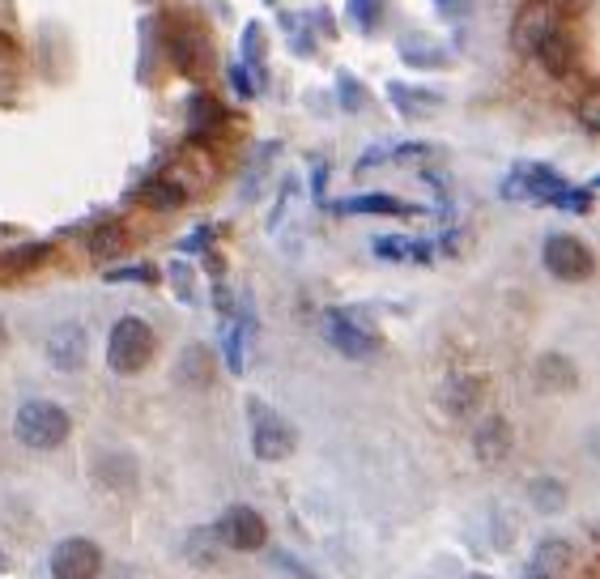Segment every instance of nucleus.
Instances as JSON below:
<instances>
[{
    "label": "nucleus",
    "instance_id": "f257e3e1",
    "mask_svg": "<svg viewBox=\"0 0 600 579\" xmlns=\"http://www.w3.org/2000/svg\"><path fill=\"white\" fill-rule=\"evenodd\" d=\"M154 329L145 324V320H137V316H124L115 329H111L107 337V362L115 375H137V371H145L149 366V359H154Z\"/></svg>",
    "mask_w": 600,
    "mask_h": 579
},
{
    "label": "nucleus",
    "instance_id": "f03ea898",
    "mask_svg": "<svg viewBox=\"0 0 600 579\" xmlns=\"http://www.w3.org/2000/svg\"><path fill=\"white\" fill-rule=\"evenodd\" d=\"M69 431H73L69 414L60 405H52V401H27L18 410V417H13V435L27 443V447H34V452L60 447V443L69 440Z\"/></svg>",
    "mask_w": 600,
    "mask_h": 579
},
{
    "label": "nucleus",
    "instance_id": "7ed1b4c3",
    "mask_svg": "<svg viewBox=\"0 0 600 579\" xmlns=\"http://www.w3.org/2000/svg\"><path fill=\"white\" fill-rule=\"evenodd\" d=\"M247 410H251V452H256L260 461H286V456L294 452V431H290V422L281 414H273L269 405H260V401H251Z\"/></svg>",
    "mask_w": 600,
    "mask_h": 579
},
{
    "label": "nucleus",
    "instance_id": "20e7f679",
    "mask_svg": "<svg viewBox=\"0 0 600 579\" xmlns=\"http://www.w3.org/2000/svg\"><path fill=\"white\" fill-rule=\"evenodd\" d=\"M541 260H546V269L558 277V281H588L592 269H597L588 244L575 239V235H549L546 248H541Z\"/></svg>",
    "mask_w": 600,
    "mask_h": 579
},
{
    "label": "nucleus",
    "instance_id": "39448f33",
    "mask_svg": "<svg viewBox=\"0 0 600 579\" xmlns=\"http://www.w3.org/2000/svg\"><path fill=\"white\" fill-rule=\"evenodd\" d=\"M324 332L345 359H371V354H380V345H383L380 332L371 329V324H362L350 311H341V307L324 316Z\"/></svg>",
    "mask_w": 600,
    "mask_h": 579
},
{
    "label": "nucleus",
    "instance_id": "423d86ee",
    "mask_svg": "<svg viewBox=\"0 0 600 579\" xmlns=\"http://www.w3.org/2000/svg\"><path fill=\"white\" fill-rule=\"evenodd\" d=\"M558 30V9L549 0H528L511 22V48L519 55H537V48Z\"/></svg>",
    "mask_w": 600,
    "mask_h": 579
},
{
    "label": "nucleus",
    "instance_id": "0eeeda50",
    "mask_svg": "<svg viewBox=\"0 0 600 579\" xmlns=\"http://www.w3.org/2000/svg\"><path fill=\"white\" fill-rule=\"evenodd\" d=\"M103 571V550L90 537H64L52 554L55 579H99Z\"/></svg>",
    "mask_w": 600,
    "mask_h": 579
},
{
    "label": "nucleus",
    "instance_id": "6e6552de",
    "mask_svg": "<svg viewBox=\"0 0 600 579\" xmlns=\"http://www.w3.org/2000/svg\"><path fill=\"white\" fill-rule=\"evenodd\" d=\"M221 537H226V546H230V550L256 554L260 546H265L269 528H265V516H260L256 507L235 503V507H226V516H221Z\"/></svg>",
    "mask_w": 600,
    "mask_h": 579
},
{
    "label": "nucleus",
    "instance_id": "1a4fd4ad",
    "mask_svg": "<svg viewBox=\"0 0 600 579\" xmlns=\"http://www.w3.org/2000/svg\"><path fill=\"white\" fill-rule=\"evenodd\" d=\"M166 48H170V60H175V69L179 73H188V77H205V69H209V43H205V34L196 27H175L166 34Z\"/></svg>",
    "mask_w": 600,
    "mask_h": 579
},
{
    "label": "nucleus",
    "instance_id": "9d476101",
    "mask_svg": "<svg viewBox=\"0 0 600 579\" xmlns=\"http://www.w3.org/2000/svg\"><path fill=\"white\" fill-rule=\"evenodd\" d=\"M571 184L562 175H554L549 166H519L507 179V196H532V200H558Z\"/></svg>",
    "mask_w": 600,
    "mask_h": 579
},
{
    "label": "nucleus",
    "instance_id": "9b49d317",
    "mask_svg": "<svg viewBox=\"0 0 600 579\" xmlns=\"http://www.w3.org/2000/svg\"><path fill=\"white\" fill-rule=\"evenodd\" d=\"M48 359L60 366V371H77L85 362V329L82 324H60V329L48 337Z\"/></svg>",
    "mask_w": 600,
    "mask_h": 579
},
{
    "label": "nucleus",
    "instance_id": "f8f14e48",
    "mask_svg": "<svg viewBox=\"0 0 600 579\" xmlns=\"http://www.w3.org/2000/svg\"><path fill=\"white\" fill-rule=\"evenodd\" d=\"M537 55H541L549 77H571L575 69H579V48H575V39L567 30H554L546 43L537 48Z\"/></svg>",
    "mask_w": 600,
    "mask_h": 579
},
{
    "label": "nucleus",
    "instance_id": "ddd939ff",
    "mask_svg": "<svg viewBox=\"0 0 600 579\" xmlns=\"http://www.w3.org/2000/svg\"><path fill=\"white\" fill-rule=\"evenodd\" d=\"M477 461H486V465H498V461H507V452H511V426L503 422V417H486L482 422V431H477Z\"/></svg>",
    "mask_w": 600,
    "mask_h": 579
},
{
    "label": "nucleus",
    "instance_id": "4468645a",
    "mask_svg": "<svg viewBox=\"0 0 600 579\" xmlns=\"http://www.w3.org/2000/svg\"><path fill=\"white\" fill-rule=\"evenodd\" d=\"M332 214H383V218H413L417 209L396 200V196H354V200H337Z\"/></svg>",
    "mask_w": 600,
    "mask_h": 579
},
{
    "label": "nucleus",
    "instance_id": "2eb2a0df",
    "mask_svg": "<svg viewBox=\"0 0 600 579\" xmlns=\"http://www.w3.org/2000/svg\"><path fill=\"white\" fill-rule=\"evenodd\" d=\"M184 196H188V193H184L175 179H158V175H154V179H145V184L137 188L141 205H149V209H163V214L179 209V205H184Z\"/></svg>",
    "mask_w": 600,
    "mask_h": 579
},
{
    "label": "nucleus",
    "instance_id": "dca6fc26",
    "mask_svg": "<svg viewBox=\"0 0 600 579\" xmlns=\"http://www.w3.org/2000/svg\"><path fill=\"white\" fill-rule=\"evenodd\" d=\"M85 248H90V256H120V251L128 248V235H124L120 221H99L85 235Z\"/></svg>",
    "mask_w": 600,
    "mask_h": 579
},
{
    "label": "nucleus",
    "instance_id": "f3484780",
    "mask_svg": "<svg viewBox=\"0 0 600 579\" xmlns=\"http://www.w3.org/2000/svg\"><path fill=\"white\" fill-rule=\"evenodd\" d=\"M375 256H383V260H431L435 248L417 244V239H392V235H383V239H375Z\"/></svg>",
    "mask_w": 600,
    "mask_h": 579
},
{
    "label": "nucleus",
    "instance_id": "a211bd4d",
    "mask_svg": "<svg viewBox=\"0 0 600 579\" xmlns=\"http://www.w3.org/2000/svg\"><path fill=\"white\" fill-rule=\"evenodd\" d=\"M387 99H392L396 107L405 111V115H422V111H431L438 103V94H426V90H410L405 82L387 85Z\"/></svg>",
    "mask_w": 600,
    "mask_h": 579
},
{
    "label": "nucleus",
    "instance_id": "6ab92c4d",
    "mask_svg": "<svg viewBox=\"0 0 600 579\" xmlns=\"http://www.w3.org/2000/svg\"><path fill=\"white\" fill-rule=\"evenodd\" d=\"M537 375H541L546 387H575V366L562 354H546L541 366H537Z\"/></svg>",
    "mask_w": 600,
    "mask_h": 579
},
{
    "label": "nucleus",
    "instance_id": "aec40b11",
    "mask_svg": "<svg viewBox=\"0 0 600 579\" xmlns=\"http://www.w3.org/2000/svg\"><path fill=\"white\" fill-rule=\"evenodd\" d=\"M188 115H192V124L205 133V128H218L221 120H226V111H221V103H214L209 94H196L188 103Z\"/></svg>",
    "mask_w": 600,
    "mask_h": 579
},
{
    "label": "nucleus",
    "instance_id": "412c9836",
    "mask_svg": "<svg viewBox=\"0 0 600 579\" xmlns=\"http://www.w3.org/2000/svg\"><path fill=\"white\" fill-rule=\"evenodd\" d=\"M244 60L256 69V77L265 82V30H260V27L244 30Z\"/></svg>",
    "mask_w": 600,
    "mask_h": 579
},
{
    "label": "nucleus",
    "instance_id": "4be33fe9",
    "mask_svg": "<svg viewBox=\"0 0 600 579\" xmlns=\"http://www.w3.org/2000/svg\"><path fill=\"white\" fill-rule=\"evenodd\" d=\"M477 401V380H464V375H456L452 384H447V405L461 414V410H468Z\"/></svg>",
    "mask_w": 600,
    "mask_h": 579
},
{
    "label": "nucleus",
    "instance_id": "5701e85b",
    "mask_svg": "<svg viewBox=\"0 0 600 579\" xmlns=\"http://www.w3.org/2000/svg\"><path fill=\"white\" fill-rule=\"evenodd\" d=\"M48 256V244H30V248H13L4 251V269H30V265H39Z\"/></svg>",
    "mask_w": 600,
    "mask_h": 579
},
{
    "label": "nucleus",
    "instance_id": "b1692460",
    "mask_svg": "<svg viewBox=\"0 0 600 579\" xmlns=\"http://www.w3.org/2000/svg\"><path fill=\"white\" fill-rule=\"evenodd\" d=\"M350 13L362 30H375L380 27V13H383V0H350Z\"/></svg>",
    "mask_w": 600,
    "mask_h": 579
},
{
    "label": "nucleus",
    "instance_id": "393cba45",
    "mask_svg": "<svg viewBox=\"0 0 600 579\" xmlns=\"http://www.w3.org/2000/svg\"><path fill=\"white\" fill-rule=\"evenodd\" d=\"M341 103H345V111L362 107V94H358V82L350 77V73H341Z\"/></svg>",
    "mask_w": 600,
    "mask_h": 579
},
{
    "label": "nucleus",
    "instance_id": "a878e982",
    "mask_svg": "<svg viewBox=\"0 0 600 579\" xmlns=\"http://www.w3.org/2000/svg\"><path fill=\"white\" fill-rule=\"evenodd\" d=\"M107 281H154V269H115Z\"/></svg>",
    "mask_w": 600,
    "mask_h": 579
},
{
    "label": "nucleus",
    "instance_id": "bb28decb",
    "mask_svg": "<svg viewBox=\"0 0 600 579\" xmlns=\"http://www.w3.org/2000/svg\"><path fill=\"white\" fill-rule=\"evenodd\" d=\"M579 115H583V124H588V128H592V133H597V90H588V99H583V107H579Z\"/></svg>",
    "mask_w": 600,
    "mask_h": 579
},
{
    "label": "nucleus",
    "instance_id": "cd10ccee",
    "mask_svg": "<svg viewBox=\"0 0 600 579\" xmlns=\"http://www.w3.org/2000/svg\"><path fill=\"white\" fill-rule=\"evenodd\" d=\"M18 52V48H13V39H9V34H0V55H4V60H9V55Z\"/></svg>",
    "mask_w": 600,
    "mask_h": 579
},
{
    "label": "nucleus",
    "instance_id": "c85d7f7f",
    "mask_svg": "<svg viewBox=\"0 0 600 579\" xmlns=\"http://www.w3.org/2000/svg\"><path fill=\"white\" fill-rule=\"evenodd\" d=\"M541 503H558V490L549 486V477H546V490H541Z\"/></svg>",
    "mask_w": 600,
    "mask_h": 579
},
{
    "label": "nucleus",
    "instance_id": "c756f323",
    "mask_svg": "<svg viewBox=\"0 0 600 579\" xmlns=\"http://www.w3.org/2000/svg\"><path fill=\"white\" fill-rule=\"evenodd\" d=\"M0 345H4V320H0Z\"/></svg>",
    "mask_w": 600,
    "mask_h": 579
},
{
    "label": "nucleus",
    "instance_id": "7c9ffc66",
    "mask_svg": "<svg viewBox=\"0 0 600 579\" xmlns=\"http://www.w3.org/2000/svg\"><path fill=\"white\" fill-rule=\"evenodd\" d=\"M468 579H486V576H468Z\"/></svg>",
    "mask_w": 600,
    "mask_h": 579
}]
</instances>
